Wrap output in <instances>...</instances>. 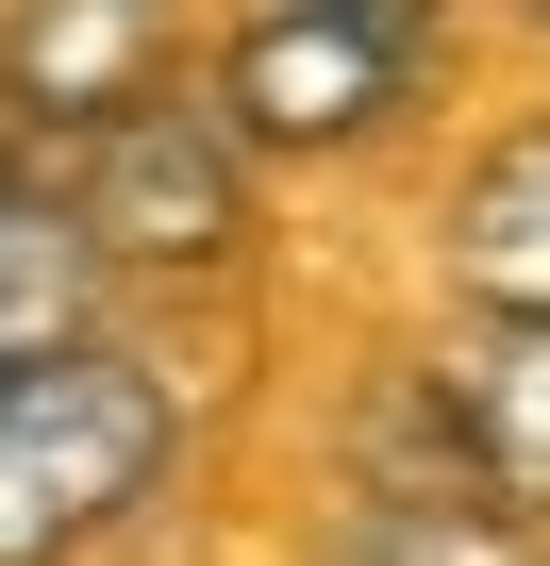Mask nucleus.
<instances>
[{"instance_id":"nucleus-1","label":"nucleus","mask_w":550,"mask_h":566,"mask_svg":"<svg viewBox=\"0 0 550 566\" xmlns=\"http://www.w3.org/2000/svg\"><path fill=\"white\" fill-rule=\"evenodd\" d=\"M184 483V384L151 350H51L0 384V566H84Z\"/></svg>"},{"instance_id":"nucleus-3","label":"nucleus","mask_w":550,"mask_h":566,"mask_svg":"<svg viewBox=\"0 0 550 566\" xmlns=\"http://www.w3.org/2000/svg\"><path fill=\"white\" fill-rule=\"evenodd\" d=\"M51 184H68V217L101 233L117 283H234V266H250V184H267V167H250V134L184 84V101L84 134Z\"/></svg>"},{"instance_id":"nucleus-2","label":"nucleus","mask_w":550,"mask_h":566,"mask_svg":"<svg viewBox=\"0 0 550 566\" xmlns=\"http://www.w3.org/2000/svg\"><path fill=\"white\" fill-rule=\"evenodd\" d=\"M450 67V0H234L200 34V101L250 134V167H334Z\"/></svg>"},{"instance_id":"nucleus-9","label":"nucleus","mask_w":550,"mask_h":566,"mask_svg":"<svg viewBox=\"0 0 550 566\" xmlns=\"http://www.w3.org/2000/svg\"><path fill=\"white\" fill-rule=\"evenodd\" d=\"M500 18H517V34H550V0H500Z\"/></svg>"},{"instance_id":"nucleus-8","label":"nucleus","mask_w":550,"mask_h":566,"mask_svg":"<svg viewBox=\"0 0 550 566\" xmlns=\"http://www.w3.org/2000/svg\"><path fill=\"white\" fill-rule=\"evenodd\" d=\"M351 566H550V533L500 500H367Z\"/></svg>"},{"instance_id":"nucleus-7","label":"nucleus","mask_w":550,"mask_h":566,"mask_svg":"<svg viewBox=\"0 0 550 566\" xmlns=\"http://www.w3.org/2000/svg\"><path fill=\"white\" fill-rule=\"evenodd\" d=\"M434 384H450L467 483H484L500 516H533V533H550V317H533V334H484V317H450Z\"/></svg>"},{"instance_id":"nucleus-5","label":"nucleus","mask_w":550,"mask_h":566,"mask_svg":"<svg viewBox=\"0 0 550 566\" xmlns=\"http://www.w3.org/2000/svg\"><path fill=\"white\" fill-rule=\"evenodd\" d=\"M434 283H450V317H484V334H533V317H550V101L500 117V134L450 167V200H434Z\"/></svg>"},{"instance_id":"nucleus-6","label":"nucleus","mask_w":550,"mask_h":566,"mask_svg":"<svg viewBox=\"0 0 550 566\" xmlns=\"http://www.w3.org/2000/svg\"><path fill=\"white\" fill-rule=\"evenodd\" d=\"M101 301H117V266L68 217V184L0 150V384L51 367V350H101Z\"/></svg>"},{"instance_id":"nucleus-4","label":"nucleus","mask_w":550,"mask_h":566,"mask_svg":"<svg viewBox=\"0 0 550 566\" xmlns=\"http://www.w3.org/2000/svg\"><path fill=\"white\" fill-rule=\"evenodd\" d=\"M184 101V0H0V134H117Z\"/></svg>"}]
</instances>
